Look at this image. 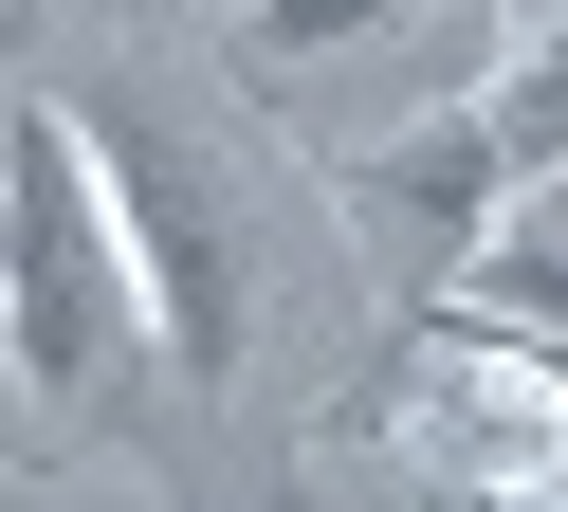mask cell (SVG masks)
Listing matches in <instances>:
<instances>
[{
    "mask_svg": "<svg viewBox=\"0 0 568 512\" xmlns=\"http://www.w3.org/2000/svg\"><path fill=\"white\" fill-rule=\"evenodd\" d=\"M0 293H19V385H38V421L111 402L129 348H165L148 256H129V219H111V165H92L74 92H19V238H0Z\"/></svg>",
    "mask_w": 568,
    "mask_h": 512,
    "instance_id": "6da1fadb",
    "label": "cell"
},
{
    "mask_svg": "<svg viewBox=\"0 0 568 512\" xmlns=\"http://www.w3.org/2000/svg\"><path fill=\"white\" fill-rule=\"evenodd\" d=\"M74 129H92V165H111V202H129V256H148L165 348H184L202 385H239V329H257V238H239L221 146H202L184 110H148V92H74Z\"/></svg>",
    "mask_w": 568,
    "mask_h": 512,
    "instance_id": "7a4b0ae2",
    "label": "cell"
},
{
    "mask_svg": "<svg viewBox=\"0 0 568 512\" xmlns=\"http://www.w3.org/2000/svg\"><path fill=\"white\" fill-rule=\"evenodd\" d=\"M348 183H367V219H422V238H477V219H495V183H514V129H495V92H477V110H440L422 146H367Z\"/></svg>",
    "mask_w": 568,
    "mask_h": 512,
    "instance_id": "3957f363",
    "label": "cell"
},
{
    "mask_svg": "<svg viewBox=\"0 0 568 512\" xmlns=\"http://www.w3.org/2000/svg\"><path fill=\"white\" fill-rule=\"evenodd\" d=\"M477 293H495V311H531V329L568 348V202H550V219H514V238L477 256Z\"/></svg>",
    "mask_w": 568,
    "mask_h": 512,
    "instance_id": "277c9868",
    "label": "cell"
},
{
    "mask_svg": "<svg viewBox=\"0 0 568 512\" xmlns=\"http://www.w3.org/2000/svg\"><path fill=\"white\" fill-rule=\"evenodd\" d=\"M495 129H514V165H568V19L495 73Z\"/></svg>",
    "mask_w": 568,
    "mask_h": 512,
    "instance_id": "5b68a950",
    "label": "cell"
},
{
    "mask_svg": "<svg viewBox=\"0 0 568 512\" xmlns=\"http://www.w3.org/2000/svg\"><path fill=\"white\" fill-rule=\"evenodd\" d=\"M422 0H257V55H331V37H385Z\"/></svg>",
    "mask_w": 568,
    "mask_h": 512,
    "instance_id": "8992f818",
    "label": "cell"
}]
</instances>
